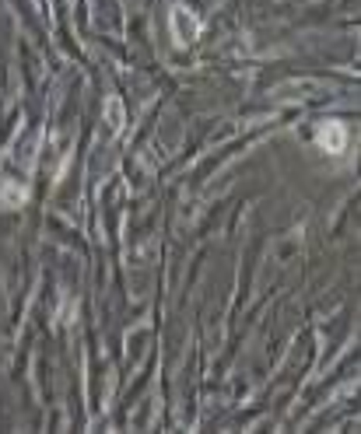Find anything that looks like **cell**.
<instances>
[{"label":"cell","instance_id":"obj_1","mask_svg":"<svg viewBox=\"0 0 361 434\" xmlns=\"http://www.w3.org/2000/svg\"><path fill=\"white\" fill-rule=\"evenodd\" d=\"M169 21H172V35H176L179 46H186V42H193V39L200 35V21H197V14L186 11V7H176Z\"/></svg>","mask_w":361,"mask_h":434},{"label":"cell","instance_id":"obj_2","mask_svg":"<svg viewBox=\"0 0 361 434\" xmlns=\"http://www.w3.org/2000/svg\"><path fill=\"white\" fill-rule=\"evenodd\" d=\"M319 147H326L330 154H341V151L348 147V130H344L341 123H326V126L319 130Z\"/></svg>","mask_w":361,"mask_h":434},{"label":"cell","instance_id":"obj_3","mask_svg":"<svg viewBox=\"0 0 361 434\" xmlns=\"http://www.w3.org/2000/svg\"><path fill=\"white\" fill-rule=\"evenodd\" d=\"M106 112H109V126H113V130H120V126H123V102H120V99H116V95L109 99V106H106Z\"/></svg>","mask_w":361,"mask_h":434}]
</instances>
